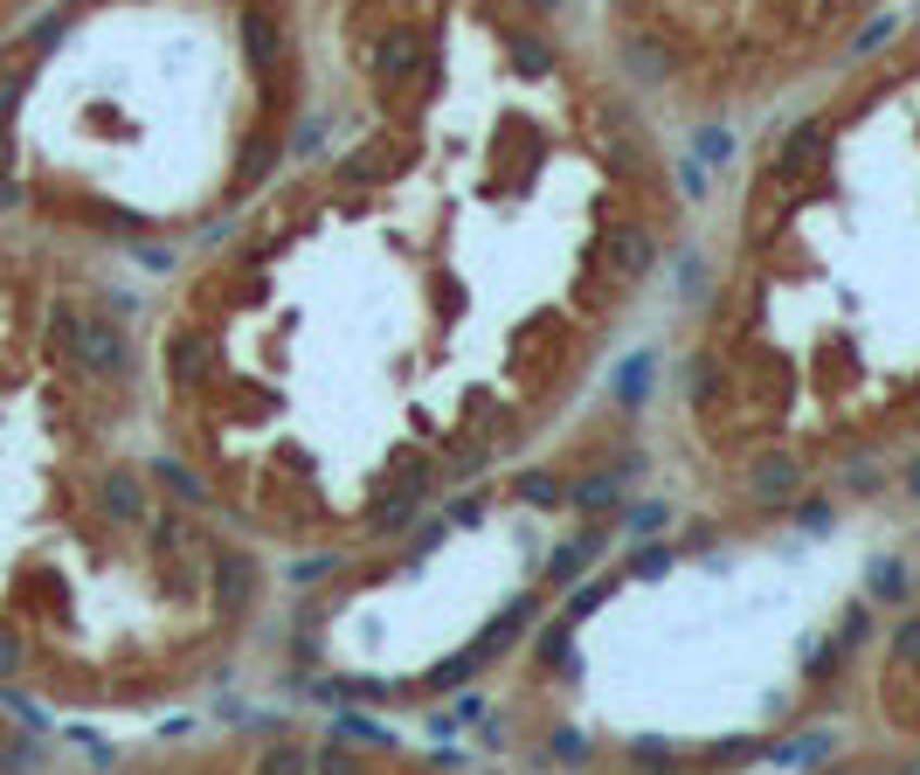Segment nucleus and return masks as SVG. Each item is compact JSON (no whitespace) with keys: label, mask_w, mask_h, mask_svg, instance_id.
I'll return each mask as SVG.
<instances>
[{"label":"nucleus","mask_w":920,"mask_h":775,"mask_svg":"<svg viewBox=\"0 0 920 775\" xmlns=\"http://www.w3.org/2000/svg\"><path fill=\"white\" fill-rule=\"evenodd\" d=\"M63 339H70V353H77V367H90V374H125L131 367L125 333L111 326V318H63Z\"/></svg>","instance_id":"obj_1"},{"label":"nucleus","mask_w":920,"mask_h":775,"mask_svg":"<svg viewBox=\"0 0 920 775\" xmlns=\"http://www.w3.org/2000/svg\"><path fill=\"white\" fill-rule=\"evenodd\" d=\"M256 582H263V568H256L250 547H222V554H215V610L242 616L256 602Z\"/></svg>","instance_id":"obj_2"},{"label":"nucleus","mask_w":920,"mask_h":775,"mask_svg":"<svg viewBox=\"0 0 920 775\" xmlns=\"http://www.w3.org/2000/svg\"><path fill=\"white\" fill-rule=\"evenodd\" d=\"M747 491H755L761 505H789L803 491V464L789 458V450H761V458L747 464Z\"/></svg>","instance_id":"obj_3"},{"label":"nucleus","mask_w":920,"mask_h":775,"mask_svg":"<svg viewBox=\"0 0 920 775\" xmlns=\"http://www.w3.org/2000/svg\"><path fill=\"white\" fill-rule=\"evenodd\" d=\"M603 263H609L616 277H644L651 263H657V242H651V229H637V222L609 229V236H603Z\"/></svg>","instance_id":"obj_4"},{"label":"nucleus","mask_w":920,"mask_h":775,"mask_svg":"<svg viewBox=\"0 0 920 775\" xmlns=\"http://www.w3.org/2000/svg\"><path fill=\"white\" fill-rule=\"evenodd\" d=\"M242 49H250V63L270 77V70L285 63V28H277V14H263V8L242 14Z\"/></svg>","instance_id":"obj_5"},{"label":"nucleus","mask_w":920,"mask_h":775,"mask_svg":"<svg viewBox=\"0 0 920 775\" xmlns=\"http://www.w3.org/2000/svg\"><path fill=\"white\" fill-rule=\"evenodd\" d=\"M526 623H533V596H519V602H513V610H505V616H492V623H484V637L471 645V651H478V665H492V658H505V651H513Z\"/></svg>","instance_id":"obj_6"},{"label":"nucleus","mask_w":920,"mask_h":775,"mask_svg":"<svg viewBox=\"0 0 920 775\" xmlns=\"http://www.w3.org/2000/svg\"><path fill=\"white\" fill-rule=\"evenodd\" d=\"M98 505H104L111 520H146V491H139L131 471H111V478L98 485Z\"/></svg>","instance_id":"obj_7"},{"label":"nucleus","mask_w":920,"mask_h":775,"mask_svg":"<svg viewBox=\"0 0 920 775\" xmlns=\"http://www.w3.org/2000/svg\"><path fill=\"white\" fill-rule=\"evenodd\" d=\"M651 382H657V353H630V361L616 367V402H623V409L651 402Z\"/></svg>","instance_id":"obj_8"},{"label":"nucleus","mask_w":920,"mask_h":775,"mask_svg":"<svg viewBox=\"0 0 920 775\" xmlns=\"http://www.w3.org/2000/svg\"><path fill=\"white\" fill-rule=\"evenodd\" d=\"M823 146H831V132H823L817 118L796 125V132H789V146H782V174H803L810 160H823Z\"/></svg>","instance_id":"obj_9"},{"label":"nucleus","mask_w":920,"mask_h":775,"mask_svg":"<svg viewBox=\"0 0 920 775\" xmlns=\"http://www.w3.org/2000/svg\"><path fill=\"white\" fill-rule=\"evenodd\" d=\"M866 602H907V568L893 554H879L866 568Z\"/></svg>","instance_id":"obj_10"},{"label":"nucleus","mask_w":920,"mask_h":775,"mask_svg":"<svg viewBox=\"0 0 920 775\" xmlns=\"http://www.w3.org/2000/svg\"><path fill=\"white\" fill-rule=\"evenodd\" d=\"M595 554H603V534H589V540H560V554L547 561V582H575Z\"/></svg>","instance_id":"obj_11"},{"label":"nucleus","mask_w":920,"mask_h":775,"mask_svg":"<svg viewBox=\"0 0 920 775\" xmlns=\"http://www.w3.org/2000/svg\"><path fill=\"white\" fill-rule=\"evenodd\" d=\"M616 485H623V471H603V478H581V485L568 491V499L581 505V513H616V499H623Z\"/></svg>","instance_id":"obj_12"},{"label":"nucleus","mask_w":920,"mask_h":775,"mask_svg":"<svg viewBox=\"0 0 920 775\" xmlns=\"http://www.w3.org/2000/svg\"><path fill=\"white\" fill-rule=\"evenodd\" d=\"M568 645H575V623L560 616V623H547V630H540L533 651H540V665H547V672H575V665H568Z\"/></svg>","instance_id":"obj_13"},{"label":"nucleus","mask_w":920,"mask_h":775,"mask_svg":"<svg viewBox=\"0 0 920 775\" xmlns=\"http://www.w3.org/2000/svg\"><path fill=\"white\" fill-rule=\"evenodd\" d=\"M630 77H644V84H665L671 77V55H665V42H630Z\"/></svg>","instance_id":"obj_14"},{"label":"nucleus","mask_w":920,"mask_h":775,"mask_svg":"<svg viewBox=\"0 0 920 775\" xmlns=\"http://www.w3.org/2000/svg\"><path fill=\"white\" fill-rule=\"evenodd\" d=\"M720 388H727L720 361H692V367H685V395H692V409H700V402H720Z\"/></svg>","instance_id":"obj_15"},{"label":"nucleus","mask_w":920,"mask_h":775,"mask_svg":"<svg viewBox=\"0 0 920 775\" xmlns=\"http://www.w3.org/2000/svg\"><path fill=\"white\" fill-rule=\"evenodd\" d=\"M519 499L533 505V513H547V505H560V499H568V491H560V478H554V471H526V478H519Z\"/></svg>","instance_id":"obj_16"},{"label":"nucleus","mask_w":920,"mask_h":775,"mask_svg":"<svg viewBox=\"0 0 920 775\" xmlns=\"http://www.w3.org/2000/svg\"><path fill=\"white\" fill-rule=\"evenodd\" d=\"M408 55H416V42H408V35H388V42L374 49V63H367V70L388 84V77H402V70H408Z\"/></svg>","instance_id":"obj_17"},{"label":"nucleus","mask_w":920,"mask_h":775,"mask_svg":"<svg viewBox=\"0 0 920 775\" xmlns=\"http://www.w3.org/2000/svg\"><path fill=\"white\" fill-rule=\"evenodd\" d=\"M727 153H734V139H727V125H700V132H692V160H700V166H720Z\"/></svg>","instance_id":"obj_18"},{"label":"nucleus","mask_w":920,"mask_h":775,"mask_svg":"<svg viewBox=\"0 0 920 775\" xmlns=\"http://www.w3.org/2000/svg\"><path fill=\"white\" fill-rule=\"evenodd\" d=\"M471 672H478V651H457V658H450V665H437V672H429L423 686H429V692H450V686H464V678H471Z\"/></svg>","instance_id":"obj_19"},{"label":"nucleus","mask_w":920,"mask_h":775,"mask_svg":"<svg viewBox=\"0 0 920 775\" xmlns=\"http://www.w3.org/2000/svg\"><path fill=\"white\" fill-rule=\"evenodd\" d=\"M603 596H609V582H575V589H568V623L595 616V610H603Z\"/></svg>","instance_id":"obj_20"},{"label":"nucleus","mask_w":920,"mask_h":775,"mask_svg":"<svg viewBox=\"0 0 920 775\" xmlns=\"http://www.w3.org/2000/svg\"><path fill=\"white\" fill-rule=\"evenodd\" d=\"M837 741L831 734H803V741H789V748H776V762H823V754H831Z\"/></svg>","instance_id":"obj_21"},{"label":"nucleus","mask_w":920,"mask_h":775,"mask_svg":"<svg viewBox=\"0 0 920 775\" xmlns=\"http://www.w3.org/2000/svg\"><path fill=\"white\" fill-rule=\"evenodd\" d=\"M837 665H844V645H837V637H823V645H817L810 658H803V672H810V678H817V686H823V678H831Z\"/></svg>","instance_id":"obj_22"},{"label":"nucleus","mask_w":920,"mask_h":775,"mask_svg":"<svg viewBox=\"0 0 920 775\" xmlns=\"http://www.w3.org/2000/svg\"><path fill=\"white\" fill-rule=\"evenodd\" d=\"M201 361H209V347H201L194 333L174 339V382H194V367H201Z\"/></svg>","instance_id":"obj_23"},{"label":"nucleus","mask_w":920,"mask_h":775,"mask_svg":"<svg viewBox=\"0 0 920 775\" xmlns=\"http://www.w3.org/2000/svg\"><path fill=\"white\" fill-rule=\"evenodd\" d=\"M866 637H872V610H866V602H858V610L837 623V645H844V651H858V645H866Z\"/></svg>","instance_id":"obj_24"},{"label":"nucleus","mask_w":920,"mask_h":775,"mask_svg":"<svg viewBox=\"0 0 920 775\" xmlns=\"http://www.w3.org/2000/svg\"><path fill=\"white\" fill-rule=\"evenodd\" d=\"M879 485H886V471H879V464H852V471H844V491H858V499H872Z\"/></svg>","instance_id":"obj_25"},{"label":"nucleus","mask_w":920,"mask_h":775,"mask_svg":"<svg viewBox=\"0 0 920 775\" xmlns=\"http://www.w3.org/2000/svg\"><path fill=\"white\" fill-rule=\"evenodd\" d=\"M160 478H166V485H174V499H180V505H201V499H209V491H201L194 478H187V471H180V464H160Z\"/></svg>","instance_id":"obj_26"},{"label":"nucleus","mask_w":920,"mask_h":775,"mask_svg":"<svg viewBox=\"0 0 920 775\" xmlns=\"http://www.w3.org/2000/svg\"><path fill=\"white\" fill-rule=\"evenodd\" d=\"M665 568H671V547H651V554H630V575H637V582H657Z\"/></svg>","instance_id":"obj_27"},{"label":"nucleus","mask_w":920,"mask_h":775,"mask_svg":"<svg viewBox=\"0 0 920 775\" xmlns=\"http://www.w3.org/2000/svg\"><path fill=\"white\" fill-rule=\"evenodd\" d=\"M513 49H519V70H533V77H547V70H554L547 42H513Z\"/></svg>","instance_id":"obj_28"},{"label":"nucleus","mask_w":920,"mask_h":775,"mask_svg":"<svg viewBox=\"0 0 920 775\" xmlns=\"http://www.w3.org/2000/svg\"><path fill=\"white\" fill-rule=\"evenodd\" d=\"M893 658H899V665H920V623H899V637H893Z\"/></svg>","instance_id":"obj_29"},{"label":"nucleus","mask_w":920,"mask_h":775,"mask_svg":"<svg viewBox=\"0 0 920 775\" xmlns=\"http://www.w3.org/2000/svg\"><path fill=\"white\" fill-rule=\"evenodd\" d=\"M332 568H340L332 554H312V561H298V568H291V582H326Z\"/></svg>","instance_id":"obj_30"},{"label":"nucleus","mask_w":920,"mask_h":775,"mask_svg":"<svg viewBox=\"0 0 920 775\" xmlns=\"http://www.w3.org/2000/svg\"><path fill=\"white\" fill-rule=\"evenodd\" d=\"M340 734H353V741H374V748H388V727H374V721H353V713L340 721Z\"/></svg>","instance_id":"obj_31"},{"label":"nucleus","mask_w":920,"mask_h":775,"mask_svg":"<svg viewBox=\"0 0 920 775\" xmlns=\"http://www.w3.org/2000/svg\"><path fill=\"white\" fill-rule=\"evenodd\" d=\"M665 520H671L665 505H637V513H630V526H637V534H657V526H665Z\"/></svg>","instance_id":"obj_32"},{"label":"nucleus","mask_w":920,"mask_h":775,"mask_svg":"<svg viewBox=\"0 0 920 775\" xmlns=\"http://www.w3.org/2000/svg\"><path fill=\"white\" fill-rule=\"evenodd\" d=\"M893 28H899V22H893V14H879V22H872L866 35H858V55H866V49H879V42H886V35H893Z\"/></svg>","instance_id":"obj_33"},{"label":"nucleus","mask_w":920,"mask_h":775,"mask_svg":"<svg viewBox=\"0 0 920 775\" xmlns=\"http://www.w3.org/2000/svg\"><path fill=\"white\" fill-rule=\"evenodd\" d=\"M679 187H685V195H706V166L685 160V166H679Z\"/></svg>","instance_id":"obj_34"},{"label":"nucleus","mask_w":920,"mask_h":775,"mask_svg":"<svg viewBox=\"0 0 920 775\" xmlns=\"http://www.w3.org/2000/svg\"><path fill=\"white\" fill-rule=\"evenodd\" d=\"M741 754H761V748H755V741H720V748L706 754V762H741Z\"/></svg>","instance_id":"obj_35"},{"label":"nucleus","mask_w":920,"mask_h":775,"mask_svg":"<svg viewBox=\"0 0 920 775\" xmlns=\"http://www.w3.org/2000/svg\"><path fill=\"white\" fill-rule=\"evenodd\" d=\"M263 768H305V754H298V748H270V754H263Z\"/></svg>","instance_id":"obj_36"},{"label":"nucleus","mask_w":920,"mask_h":775,"mask_svg":"<svg viewBox=\"0 0 920 775\" xmlns=\"http://www.w3.org/2000/svg\"><path fill=\"white\" fill-rule=\"evenodd\" d=\"M630 762H671V748H665V741H637Z\"/></svg>","instance_id":"obj_37"},{"label":"nucleus","mask_w":920,"mask_h":775,"mask_svg":"<svg viewBox=\"0 0 920 775\" xmlns=\"http://www.w3.org/2000/svg\"><path fill=\"white\" fill-rule=\"evenodd\" d=\"M450 520H457V526H471V520H484V499H457V505H450Z\"/></svg>","instance_id":"obj_38"},{"label":"nucleus","mask_w":920,"mask_h":775,"mask_svg":"<svg viewBox=\"0 0 920 775\" xmlns=\"http://www.w3.org/2000/svg\"><path fill=\"white\" fill-rule=\"evenodd\" d=\"M796 520H803V526H810V534H823V526H831V505H803V513H796Z\"/></svg>","instance_id":"obj_39"},{"label":"nucleus","mask_w":920,"mask_h":775,"mask_svg":"<svg viewBox=\"0 0 920 775\" xmlns=\"http://www.w3.org/2000/svg\"><path fill=\"white\" fill-rule=\"evenodd\" d=\"M14 665H22V645H14V637L0 630V672H14Z\"/></svg>","instance_id":"obj_40"},{"label":"nucleus","mask_w":920,"mask_h":775,"mask_svg":"<svg viewBox=\"0 0 920 775\" xmlns=\"http://www.w3.org/2000/svg\"><path fill=\"white\" fill-rule=\"evenodd\" d=\"M899 485H907V491H913V499H920V458L907 464V478H899Z\"/></svg>","instance_id":"obj_41"},{"label":"nucleus","mask_w":920,"mask_h":775,"mask_svg":"<svg viewBox=\"0 0 920 775\" xmlns=\"http://www.w3.org/2000/svg\"><path fill=\"white\" fill-rule=\"evenodd\" d=\"M533 8H540V14H547V8H554V0H533Z\"/></svg>","instance_id":"obj_42"}]
</instances>
